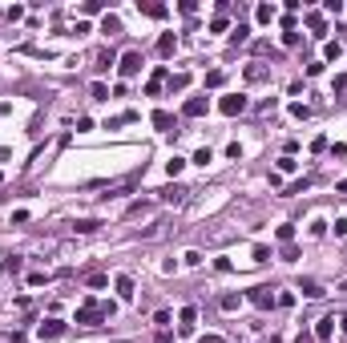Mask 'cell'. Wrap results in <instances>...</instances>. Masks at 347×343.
I'll return each instance as SVG.
<instances>
[{
  "label": "cell",
  "mask_w": 347,
  "mask_h": 343,
  "mask_svg": "<svg viewBox=\"0 0 347 343\" xmlns=\"http://www.w3.org/2000/svg\"><path fill=\"white\" fill-rule=\"evenodd\" d=\"M121 73H125V77L141 73V53H133V49H129V53H121Z\"/></svg>",
  "instance_id": "6da1fadb"
},
{
  "label": "cell",
  "mask_w": 347,
  "mask_h": 343,
  "mask_svg": "<svg viewBox=\"0 0 347 343\" xmlns=\"http://www.w3.org/2000/svg\"><path fill=\"white\" fill-rule=\"evenodd\" d=\"M242 109H246V97H242V93H230V97H222V113H226V117L242 113Z\"/></svg>",
  "instance_id": "7a4b0ae2"
},
{
  "label": "cell",
  "mask_w": 347,
  "mask_h": 343,
  "mask_svg": "<svg viewBox=\"0 0 347 343\" xmlns=\"http://www.w3.org/2000/svg\"><path fill=\"white\" fill-rule=\"evenodd\" d=\"M254 307H271L275 303V295H271V287H250V295H246Z\"/></svg>",
  "instance_id": "3957f363"
},
{
  "label": "cell",
  "mask_w": 347,
  "mask_h": 343,
  "mask_svg": "<svg viewBox=\"0 0 347 343\" xmlns=\"http://www.w3.org/2000/svg\"><path fill=\"white\" fill-rule=\"evenodd\" d=\"M77 323H81V327H97V323H101V311H97V307H81V311H77Z\"/></svg>",
  "instance_id": "277c9868"
},
{
  "label": "cell",
  "mask_w": 347,
  "mask_h": 343,
  "mask_svg": "<svg viewBox=\"0 0 347 343\" xmlns=\"http://www.w3.org/2000/svg\"><path fill=\"white\" fill-rule=\"evenodd\" d=\"M331 331H335V315H327V319H319V323H315V339H319V343L331 339Z\"/></svg>",
  "instance_id": "5b68a950"
},
{
  "label": "cell",
  "mask_w": 347,
  "mask_h": 343,
  "mask_svg": "<svg viewBox=\"0 0 347 343\" xmlns=\"http://www.w3.org/2000/svg\"><path fill=\"white\" fill-rule=\"evenodd\" d=\"M61 331H65V323H61V319H45V323L37 327V335H41V339H53V335H61Z\"/></svg>",
  "instance_id": "8992f818"
},
{
  "label": "cell",
  "mask_w": 347,
  "mask_h": 343,
  "mask_svg": "<svg viewBox=\"0 0 347 343\" xmlns=\"http://www.w3.org/2000/svg\"><path fill=\"white\" fill-rule=\"evenodd\" d=\"M206 109H210V101H206V97H194V101H186V117H202Z\"/></svg>",
  "instance_id": "52a82bcc"
},
{
  "label": "cell",
  "mask_w": 347,
  "mask_h": 343,
  "mask_svg": "<svg viewBox=\"0 0 347 343\" xmlns=\"http://www.w3.org/2000/svg\"><path fill=\"white\" fill-rule=\"evenodd\" d=\"M113 287H117V295H121V299H133V279H129V275H117Z\"/></svg>",
  "instance_id": "ba28073f"
},
{
  "label": "cell",
  "mask_w": 347,
  "mask_h": 343,
  "mask_svg": "<svg viewBox=\"0 0 347 343\" xmlns=\"http://www.w3.org/2000/svg\"><path fill=\"white\" fill-rule=\"evenodd\" d=\"M299 291H303L307 299H319V295H327V291H323V287L315 283V279H303V283H299Z\"/></svg>",
  "instance_id": "9c48e42d"
},
{
  "label": "cell",
  "mask_w": 347,
  "mask_h": 343,
  "mask_svg": "<svg viewBox=\"0 0 347 343\" xmlns=\"http://www.w3.org/2000/svg\"><path fill=\"white\" fill-rule=\"evenodd\" d=\"M141 12H146V16H158V20H162V16H166V4H158V0H141Z\"/></svg>",
  "instance_id": "30bf717a"
},
{
  "label": "cell",
  "mask_w": 347,
  "mask_h": 343,
  "mask_svg": "<svg viewBox=\"0 0 347 343\" xmlns=\"http://www.w3.org/2000/svg\"><path fill=\"white\" fill-rule=\"evenodd\" d=\"M194 319H198V311H194V307H186V311H182V323H178V327H182V331L190 335V331H194Z\"/></svg>",
  "instance_id": "8fae6325"
},
{
  "label": "cell",
  "mask_w": 347,
  "mask_h": 343,
  "mask_svg": "<svg viewBox=\"0 0 347 343\" xmlns=\"http://www.w3.org/2000/svg\"><path fill=\"white\" fill-rule=\"evenodd\" d=\"M174 49H178V41H174V33H166V37L158 41V53H162V57H170Z\"/></svg>",
  "instance_id": "7c38bea8"
},
{
  "label": "cell",
  "mask_w": 347,
  "mask_h": 343,
  "mask_svg": "<svg viewBox=\"0 0 347 343\" xmlns=\"http://www.w3.org/2000/svg\"><path fill=\"white\" fill-rule=\"evenodd\" d=\"M97 226H101L97 218H81V222H73V230H77V234H93Z\"/></svg>",
  "instance_id": "4fadbf2b"
},
{
  "label": "cell",
  "mask_w": 347,
  "mask_h": 343,
  "mask_svg": "<svg viewBox=\"0 0 347 343\" xmlns=\"http://www.w3.org/2000/svg\"><path fill=\"white\" fill-rule=\"evenodd\" d=\"M101 33H105V37H117V33H121V20H117V16H105V24H101Z\"/></svg>",
  "instance_id": "5bb4252c"
},
{
  "label": "cell",
  "mask_w": 347,
  "mask_h": 343,
  "mask_svg": "<svg viewBox=\"0 0 347 343\" xmlns=\"http://www.w3.org/2000/svg\"><path fill=\"white\" fill-rule=\"evenodd\" d=\"M238 303H242V295H222V299H218V307H222V311H234V307H238Z\"/></svg>",
  "instance_id": "9a60e30c"
},
{
  "label": "cell",
  "mask_w": 347,
  "mask_h": 343,
  "mask_svg": "<svg viewBox=\"0 0 347 343\" xmlns=\"http://www.w3.org/2000/svg\"><path fill=\"white\" fill-rule=\"evenodd\" d=\"M154 125H158V129H170V125H174V113L158 109V113H154Z\"/></svg>",
  "instance_id": "2e32d148"
},
{
  "label": "cell",
  "mask_w": 347,
  "mask_h": 343,
  "mask_svg": "<svg viewBox=\"0 0 347 343\" xmlns=\"http://www.w3.org/2000/svg\"><path fill=\"white\" fill-rule=\"evenodd\" d=\"M279 170H283V174H295V170H299V162L287 154V158H279Z\"/></svg>",
  "instance_id": "e0dca14e"
},
{
  "label": "cell",
  "mask_w": 347,
  "mask_h": 343,
  "mask_svg": "<svg viewBox=\"0 0 347 343\" xmlns=\"http://www.w3.org/2000/svg\"><path fill=\"white\" fill-rule=\"evenodd\" d=\"M246 37H250V28H246V24H238V28H234V33H230V41H234V45H242Z\"/></svg>",
  "instance_id": "ac0fdd59"
},
{
  "label": "cell",
  "mask_w": 347,
  "mask_h": 343,
  "mask_svg": "<svg viewBox=\"0 0 347 343\" xmlns=\"http://www.w3.org/2000/svg\"><path fill=\"white\" fill-rule=\"evenodd\" d=\"M182 194H186V190H178V186H170V190H162V198H166V202H182Z\"/></svg>",
  "instance_id": "d6986e66"
},
{
  "label": "cell",
  "mask_w": 347,
  "mask_h": 343,
  "mask_svg": "<svg viewBox=\"0 0 347 343\" xmlns=\"http://www.w3.org/2000/svg\"><path fill=\"white\" fill-rule=\"evenodd\" d=\"M182 259H186V267H202V254H198V250H186Z\"/></svg>",
  "instance_id": "ffe728a7"
},
{
  "label": "cell",
  "mask_w": 347,
  "mask_h": 343,
  "mask_svg": "<svg viewBox=\"0 0 347 343\" xmlns=\"http://www.w3.org/2000/svg\"><path fill=\"white\" fill-rule=\"evenodd\" d=\"M258 20H263V24H267V20H275V8H271V4H263V8H258Z\"/></svg>",
  "instance_id": "44dd1931"
},
{
  "label": "cell",
  "mask_w": 347,
  "mask_h": 343,
  "mask_svg": "<svg viewBox=\"0 0 347 343\" xmlns=\"http://www.w3.org/2000/svg\"><path fill=\"white\" fill-rule=\"evenodd\" d=\"M254 263H271V250L267 246H254Z\"/></svg>",
  "instance_id": "7402d4cb"
},
{
  "label": "cell",
  "mask_w": 347,
  "mask_h": 343,
  "mask_svg": "<svg viewBox=\"0 0 347 343\" xmlns=\"http://www.w3.org/2000/svg\"><path fill=\"white\" fill-rule=\"evenodd\" d=\"M291 238H295V226H279V242H287V246H291Z\"/></svg>",
  "instance_id": "603a6c76"
},
{
  "label": "cell",
  "mask_w": 347,
  "mask_h": 343,
  "mask_svg": "<svg viewBox=\"0 0 347 343\" xmlns=\"http://www.w3.org/2000/svg\"><path fill=\"white\" fill-rule=\"evenodd\" d=\"M182 166H186L182 158H174V162H166V170H170V178H174V174H182Z\"/></svg>",
  "instance_id": "cb8c5ba5"
},
{
  "label": "cell",
  "mask_w": 347,
  "mask_h": 343,
  "mask_svg": "<svg viewBox=\"0 0 347 343\" xmlns=\"http://www.w3.org/2000/svg\"><path fill=\"white\" fill-rule=\"evenodd\" d=\"M335 234H339V238L347 234V218H339V222H335Z\"/></svg>",
  "instance_id": "d4e9b609"
},
{
  "label": "cell",
  "mask_w": 347,
  "mask_h": 343,
  "mask_svg": "<svg viewBox=\"0 0 347 343\" xmlns=\"http://www.w3.org/2000/svg\"><path fill=\"white\" fill-rule=\"evenodd\" d=\"M198 343H222V335H202Z\"/></svg>",
  "instance_id": "484cf974"
},
{
  "label": "cell",
  "mask_w": 347,
  "mask_h": 343,
  "mask_svg": "<svg viewBox=\"0 0 347 343\" xmlns=\"http://www.w3.org/2000/svg\"><path fill=\"white\" fill-rule=\"evenodd\" d=\"M335 190H339V194H347V178H343V182H339V186H335Z\"/></svg>",
  "instance_id": "4316f807"
},
{
  "label": "cell",
  "mask_w": 347,
  "mask_h": 343,
  "mask_svg": "<svg viewBox=\"0 0 347 343\" xmlns=\"http://www.w3.org/2000/svg\"><path fill=\"white\" fill-rule=\"evenodd\" d=\"M339 323H343V331H347V315H343V319H339Z\"/></svg>",
  "instance_id": "83f0119b"
}]
</instances>
